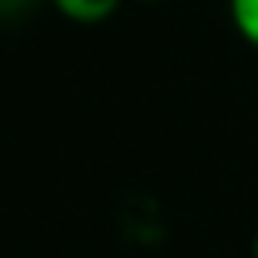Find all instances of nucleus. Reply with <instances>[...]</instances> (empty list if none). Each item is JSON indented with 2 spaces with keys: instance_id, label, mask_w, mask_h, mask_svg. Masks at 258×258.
<instances>
[{
  "instance_id": "1",
  "label": "nucleus",
  "mask_w": 258,
  "mask_h": 258,
  "mask_svg": "<svg viewBox=\"0 0 258 258\" xmlns=\"http://www.w3.org/2000/svg\"><path fill=\"white\" fill-rule=\"evenodd\" d=\"M53 4L73 23H103L121 8V0H53Z\"/></svg>"
},
{
  "instance_id": "2",
  "label": "nucleus",
  "mask_w": 258,
  "mask_h": 258,
  "mask_svg": "<svg viewBox=\"0 0 258 258\" xmlns=\"http://www.w3.org/2000/svg\"><path fill=\"white\" fill-rule=\"evenodd\" d=\"M232 8V23L250 46H258V0H228Z\"/></svg>"
},
{
  "instance_id": "3",
  "label": "nucleus",
  "mask_w": 258,
  "mask_h": 258,
  "mask_svg": "<svg viewBox=\"0 0 258 258\" xmlns=\"http://www.w3.org/2000/svg\"><path fill=\"white\" fill-rule=\"evenodd\" d=\"M38 0H0V16H19V12L34 8Z\"/></svg>"
},
{
  "instance_id": "4",
  "label": "nucleus",
  "mask_w": 258,
  "mask_h": 258,
  "mask_svg": "<svg viewBox=\"0 0 258 258\" xmlns=\"http://www.w3.org/2000/svg\"><path fill=\"white\" fill-rule=\"evenodd\" d=\"M250 254L258 258V232H254V243H250Z\"/></svg>"
},
{
  "instance_id": "5",
  "label": "nucleus",
  "mask_w": 258,
  "mask_h": 258,
  "mask_svg": "<svg viewBox=\"0 0 258 258\" xmlns=\"http://www.w3.org/2000/svg\"><path fill=\"white\" fill-rule=\"evenodd\" d=\"M141 4H156V0H141Z\"/></svg>"
}]
</instances>
